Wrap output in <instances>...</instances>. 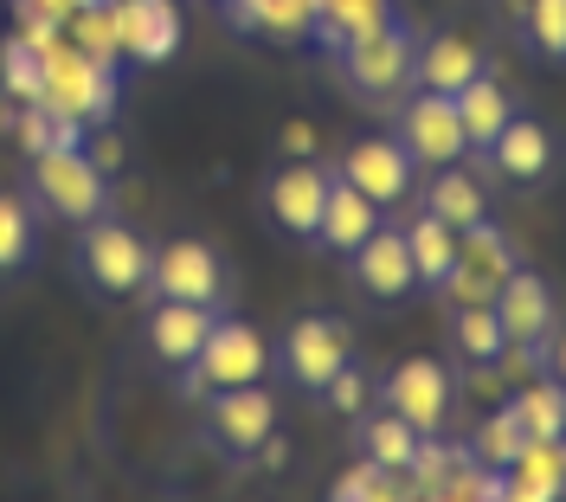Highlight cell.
Masks as SVG:
<instances>
[{"mask_svg":"<svg viewBox=\"0 0 566 502\" xmlns=\"http://www.w3.org/2000/svg\"><path fill=\"white\" fill-rule=\"evenodd\" d=\"M412 45H419V33L406 27L399 7H387L374 27H360L335 52V65H342V77H348V91L360 104H399L412 91Z\"/></svg>","mask_w":566,"mask_h":502,"instance_id":"1","label":"cell"},{"mask_svg":"<svg viewBox=\"0 0 566 502\" xmlns=\"http://www.w3.org/2000/svg\"><path fill=\"white\" fill-rule=\"evenodd\" d=\"M264 374H271V342H264V328L239 323V316L226 310V316L212 323L207 348L187 360L175 380H180L187 399H212V394H226V387H251V380H264Z\"/></svg>","mask_w":566,"mask_h":502,"instance_id":"2","label":"cell"},{"mask_svg":"<svg viewBox=\"0 0 566 502\" xmlns=\"http://www.w3.org/2000/svg\"><path fill=\"white\" fill-rule=\"evenodd\" d=\"M148 264H155V245L129 219L104 213L77 226V278L97 296H142L148 290Z\"/></svg>","mask_w":566,"mask_h":502,"instance_id":"3","label":"cell"},{"mask_svg":"<svg viewBox=\"0 0 566 502\" xmlns=\"http://www.w3.org/2000/svg\"><path fill=\"white\" fill-rule=\"evenodd\" d=\"M33 207L65 226L109 213V180L91 161V148H39L33 155Z\"/></svg>","mask_w":566,"mask_h":502,"instance_id":"4","label":"cell"},{"mask_svg":"<svg viewBox=\"0 0 566 502\" xmlns=\"http://www.w3.org/2000/svg\"><path fill=\"white\" fill-rule=\"evenodd\" d=\"M495 316H502V335H509V360H541L547 367V342H554V328H560V296L554 284L528 271V264H515L502 284H495Z\"/></svg>","mask_w":566,"mask_h":502,"instance_id":"5","label":"cell"},{"mask_svg":"<svg viewBox=\"0 0 566 502\" xmlns=\"http://www.w3.org/2000/svg\"><path fill=\"white\" fill-rule=\"evenodd\" d=\"M271 360H277V374L296 394L322 399V387L335 380V367L354 360V328L342 316H296L283 328V342L271 348Z\"/></svg>","mask_w":566,"mask_h":502,"instance_id":"6","label":"cell"},{"mask_svg":"<svg viewBox=\"0 0 566 502\" xmlns=\"http://www.w3.org/2000/svg\"><path fill=\"white\" fill-rule=\"evenodd\" d=\"M148 296L232 310V271L207 239H168V245H155V264H148Z\"/></svg>","mask_w":566,"mask_h":502,"instance_id":"7","label":"cell"},{"mask_svg":"<svg viewBox=\"0 0 566 502\" xmlns=\"http://www.w3.org/2000/svg\"><path fill=\"white\" fill-rule=\"evenodd\" d=\"M45 109H65L77 123H109L116 109V65L84 45H45Z\"/></svg>","mask_w":566,"mask_h":502,"instance_id":"8","label":"cell"},{"mask_svg":"<svg viewBox=\"0 0 566 502\" xmlns=\"http://www.w3.org/2000/svg\"><path fill=\"white\" fill-rule=\"evenodd\" d=\"M200 406H207L200 438H207L219 458H251V451H264L271 431H277V394H271L264 380H251V387H226V394L200 399Z\"/></svg>","mask_w":566,"mask_h":502,"instance_id":"9","label":"cell"},{"mask_svg":"<svg viewBox=\"0 0 566 502\" xmlns=\"http://www.w3.org/2000/svg\"><path fill=\"white\" fill-rule=\"evenodd\" d=\"M348 278H354V290H360L374 310H399V303H412V296H419V271H412L406 232L387 226V219H380V226L348 251Z\"/></svg>","mask_w":566,"mask_h":502,"instance_id":"10","label":"cell"},{"mask_svg":"<svg viewBox=\"0 0 566 502\" xmlns=\"http://www.w3.org/2000/svg\"><path fill=\"white\" fill-rule=\"evenodd\" d=\"M515 264H522L515 239L483 213L476 226H463V232H458V264H451V278H444L438 296H451V303H490L495 284H502Z\"/></svg>","mask_w":566,"mask_h":502,"instance_id":"11","label":"cell"},{"mask_svg":"<svg viewBox=\"0 0 566 502\" xmlns=\"http://www.w3.org/2000/svg\"><path fill=\"white\" fill-rule=\"evenodd\" d=\"M392 136L406 143V155H412L419 168H451V161L470 155L463 123H458V104H451L444 91H419V84L399 97V129H392Z\"/></svg>","mask_w":566,"mask_h":502,"instance_id":"12","label":"cell"},{"mask_svg":"<svg viewBox=\"0 0 566 502\" xmlns=\"http://www.w3.org/2000/svg\"><path fill=\"white\" fill-rule=\"evenodd\" d=\"M380 406H392L406 426L419 431H444V419H451V399H458V380H451V367L431 355H412L399 360L387 380H380Z\"/></svg>","mask_w":566,"mask_h":502,"instance_id":"13","label":"cell"},{"mask_svg":"<svg viewBox=\"0 0 566 502\" xmlns=\"http://www.w3.org/2000/svg\"><path fill=\"white\" fill-rule=\"evenodd\" d=\"M335 175L348 180V187H360V194L387 213V207H399V200H412L419 161L406 155L399 136H360V143H348V155L335 161Z\"/></svg>","mask_w":566,"mask_h":502,"instance_id":"14","label":"cell"},{"mask_svg":"<svg viewBox=\"0 0 566 502\" xmlns=\"http://www.w3.org/2000/svg\"><path fill=\"white\" fill-rule=\"evenodd\" d=\"M226 310H207V303H168V296H155L148 303V323H142V342H148V360L155 367H168L180 374L187 360L207 348L212 323H219Z\"/></svg>","mask_w":566,"mask_h":502,"instance_id":"15","label":"cell"},{"mask_svg":"<svg viewBox=\"0 0 566 502\" xmlns=\"http://www.w3.org/2000/svg\"><path fill=\"white\" fill-rule=\"evenodd\" d=\"M328 161H310V155H296L290 168L264 180V213L277 219L290 239H316V219H322V200H328Z\"/></svg>","mask_w":566,"mask_h":502,"instance_id":"16","label":"cell"},{"mask_svg":"<svg viewBox=\"0 0 566 502\" xmlns=\"http://www.w3.org/2000/svg\"><path fill=\"white\" fill-rule=\"evenodd\" d=\"M109 33H116V52H129L136 65H161L180 52V7L175 0H109Z\"/></svg>","mask_w":566,"mask_h":502,"instance_id":"17","label":"cell"},{"mask_svg":"<svg viewBox=\"0 0 566 502\" xmlns=\"http://www.w3.org/2000/svg\"><path fill=\"white\" fill-rule=\"evenodd\" d=\"M483 161L502 180H515V187H541V180H554V168H560V143H554V129L541 116H509L502 136L483 148Z\"/></svg>","mask_w":566,"mask_h":502,"instance_id":"18","label":"cell"},{"mask_svg":"<svg viewBox=\"0 0 566 502\" xmlns=\"http://www.w3.org/2000/svg\"><path fill=\"white\" fill-rule=\"evenodd\" d=\"M380 219H387V213H380L360 187H348L342 175H328V200H322V219H316V239H310V245L328 251V258H348V251L360 245Z\"/></svg>","mask_w":566,"mask_h":502,"instance_id":"19","label":"cell"},{"mask_svg":"<svg viewBox=\"0 0 566 502\" xmlns=\"http://www.w3.org/2000/svg\"><path fill=\"white\" fill-rule=\"evenodd\" d=\"M348 445H354V458H367V464H380V470H406L412 464V451H419V426H406L392 406H360L348 419Z\"/></svg>","mask_w":566,"mask_h":502,"instance_id":"20","label":"cell"},{"mask_svg":"<svg viewBox=\"0 0 566 502\" xmlns=\"http://www.w3.org/2000/svg\"><path fill=\"white\" fill-rule=\"evenodd\" d=\"M476 72H490V65H483V52L463 33H431V39L412 45V84H419V91H444V97H451V91H463Z\"/></svg>","mask_w":566,"mask_h":502,"instance_id":"21","label":"cell"},{"mask_svg":"<svg viewBox=\"0 0 566 502\" xmlns=\"http://www.w3.org/2000/svg\"><path fill=\"white\" fill-rule=\"evenodd\" d=\"M451 348L470 374H495L509 360V335H502L495 303H451Z\"/></svg>","mask_w":566,"mask_h":502,"instance_id":"22","label":"cell"},{"mask_svg":"<svg viewBox=\"0 0 566 502\" xmlns=\"http://www.w3.org/2000/svg\"><path fill=\"white\" fill-rule=\"evenodd\" d=\"M451 104H458V123H463V143H470V155H483V148L502 136V123L515 116V97H509L490 72H476L463 91H451Z\"/></svg>","mask_w":566,"mask_h":502,"instance_id":"23","label":"cell"},{"mask_svg":"<svg viewBox=\"0 0 566 502\" xmlns=\"http://www.w3.org/2000/svg\"><path fill=\"white\" fill-rule=\"evenodd\" d=\"M406 232V251H412V271H419V290H444L451 278V264H458V226H444L438 213H412V226H399Z\"/></svg>","mask_w":566,"mask_h":502,"instance_id":"24","label":"cell"},{"mask_svg":"<svg viewBox=\"0 0 566 502\" xmlns=\"http://www.w3.org/2000/svg\"><path fill=\"white\" fill-rule=\"evenodd\" d=\"M431 175V187H424V213H438L444 226H476V219L490 213V194H483V180L463 175V161H451V168H424Z\"/></svg>","mask_w":566,"mask_h":502,"instance_id":"25","label":"cell"},{"mask_svg":"<svg viewBox=\"0 0 566 502\" xmlns=\"http://www.w3.org/2000/svg\"><path fill=\"white\" fill-rule=\"evenodd\" d=\"M322 0H226V20L239 33H277V39H303L316 27Z\"/></svg>","mask_w":566,"mask_h":502,"instance_id":"26","label":"cell"},{"mask_svg":"<svg viewBox=\"0 0 566 502\" xmlns=\"http://www.w3.org/2000/svg\"><path fill=\"white\" fill-rule=\"evenodd\" d=\"M509 412L528 438H566V387L554 374H534L528 387L509 399Z\"/></svg>","mask_w":566,"mask_h":502,"instance_id":"27","label":"cell"},{"mask_svg":"<svg viewBox=\"0 0 566 502\" xmlns=\"http://www.w3.org/2000/svg\"><path fill=\"white\" fill-rule=\"evenodd\" d=\"M39 258V213L27 194H0V278L27 271Z\"/></svg>","mask_w":566,"mask_h":502,"instance_id":"28","label":"cell"},{"mask_svg":"<svg viewBox=\"0 0 566 502\" xmlns=\"http://www.w3.org/2000/svg\"><path fill=\"white\" fill-rule=\"evenodd\" d=\"M0 97H13V104H45V45H33L27 33L0 45Z\"/></svg>","mask_w":566,"mask_h":502,"instance_id":"29","label":"cell"},{"mask_svg":"<svg viewBox=\"0 0 566 502\" xmlns=\"http://www.w3.org/2000/svg\"><path fill=\"white\" fill-rule=\"evenodd\" d=\"M522 45L541 65H566V0H522Z\"/></svg>","mask_w":566,"mask_h":502,"instance_id":"30","label":"cell"},{"mask_svg":"<svg viewBox=\"0 0 566 502\" xmlns=\"http://www.w3.org/2000/svg\"><path fill=\"white\" fill-rule=\"evenodd\" d=\"M522 445H528V431L515 426V412H509V406H495L490 419L470 431V458H476V464H490V470H509L515 458H522Z\"/></svg>","mask_w":566,"mask_h":502,"instance_id":"31","label":"cell"},{"mask_svg":"<svg viewBox=\"0 0 566 502\" xmlns=\"http://www.w3.org/2000/svg\"><path fill=\"white\" fill-rule=\"evenodd\" d=\"M322 406H328V412H342V419H354L360 406H374V380H367V367H360V360L335 367V380L322 387Z\"/></svg>","mask_w":566,"mask_h":502,"instance_id":"32","label":"cell"},{"mask_svg":"<svg viewBox=\"0 0 566 502\" xmlns=\"http://www.w3.org/2000/svg\"><path fill=\"white\" fill-rule=\"evenodd\" d=\"M547 374L566 387V335H560V328H554V342H547Z\"/></svg>","mask_w":566,"mask_h":502,"instance_id":"33","label":"cell"}]
</instances>
